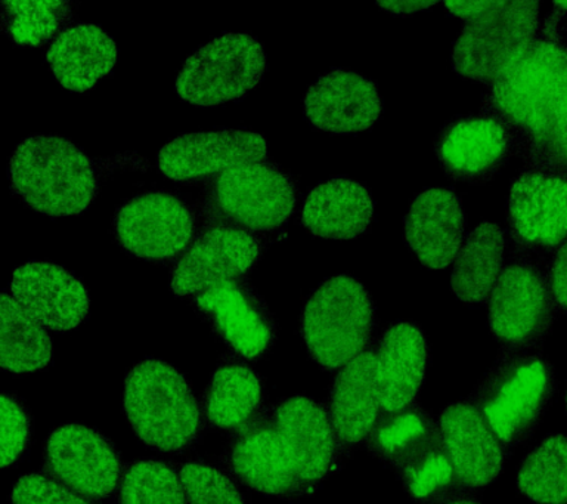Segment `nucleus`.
<instances>
[{
    "label": "nucleus",
    "instance_id": "obj_1",
    "mask_svg": "<svg viewBox=\"0 0 567 504\" xmlns=\"http://www.w3.org/2000/svg\"><path fill=\"white\" fill-rule=\"evenodd\" d=\"M567 90V52L560 43L536 37L523 47L491 83L482 116L507 131L514 153L525 158L543 134Z\"/></svg>",
    "mask_w": 567,
    "mask_h": 504
},
{
    "label": "nucleus",
    "instance_id": "obj_2",
    "mask_svg": "<svg viewBox=\"0 0 567 504\" xmlns=\"http://www.w3.org/2000/svg\"><path fill=\"white\" fill-rule=\"evenodd\" d=\"M12 193L39 214L62 218L86 210L96 197L91 158L69 140L30 136L9 161Z\"/></svg>",
    "mask_w": 567,
    "mask_h": 504
},
{
    "label": "nucleus",
    "instance_id": "obj_3",
    "mask_svg": "<svg viewBox=\"0 0 567 504\" xmlns=\"http://www.w3.org/2000/svg\"><path fill=\"white\" fill-rule=\"evenodd\" d=\"M124 411L150 449L175 453L198 435L199 407L184 376L162 360L137 362L124 382Z\"/></svg>",
    "mask_w": 567,
    "mask_h": 504
},
{
    "label": "nucleus",
    "instance_id": "obj_4",
    "mask_svg": "<svg viewBox=\"0 0 567 504\" xmlns=\"http://www.w3.org/2000/svg\"><path fill=\"white\" fill-rule=\"evenodd\" d=\"M554 373L540 357L513 356L499 361L470 398L503 446H516L538 426L551 400Z\"/></svg>",
    "mask_w": 567,
    "mask_h": 504
},
{
    "label": "nucleus",
    "instance_id": "obj_5",
    "mask_svg": "<svg viewBox=\"0 0 567 504\" xmlns=\"http://www.w3.org/2000/svg\"><path fill=\"white\" fill-rule=\"evenodd\" d=\"M374 330V304L348 276L322 282L301 313V338L323 370L343 369L361 356Z\"/></svg>",
    "mask_w": 567,
    "mask_h": 504
},
{
    "label": "nucleus",
    "instance_id": "obj_6",
    "mask_svg": "<svg viewBox=\"0 0 567 504\" xmlns=\"http://www.w3.org/2000/svg\"><path fill=\"white\" fill-rule=\"evenodd\" d=\"M266 70L264 48L247 33H226L190 55L176 81L186 103L213 107L241 100Z\"/></svg>",
    "mask_w": 567,
    "mask_h": 504
},
{
    "label": "nucleus",
    "instance_id": "obj_7",
    "mask_svg": "<svg viewBox=\"0 0 567 504\" xmlns=\"http://www.w3.org/2000/svg\"><path fill=\"white\" fill-rule=\"evenodd\" d=\"M220 218L244 232L274 233L291 218L296 187L290 176L270 163H246L221 172L212 187Z\"/></svg>",
    "mask_w": 567,
    "mask_h": 504
},
{
    "label": "nucleus",
    "instance_id": "obj_8",
    "mask_svg": "<svg viewBox=\"0 0 567 504\" xmlns=\"http://www.w3.org/2000/svg\"><path fill=\"white\" fill-rule=\"evenodd\" d=\"M538 30V2H496L461 30L452 65L460 76L492 83L504 65L534 41Z\"/></svg>",
    "mask_w": 567,
    "mask_h": 504
},
{
    "label": "nucleus",
    "instance_id": "obj_9",
    "mask_svg": "<svg viewBox=\"0 0 567 504\" xmlns=\"http://www.w3.org/2000/svg\"><path fill=\"white\" fill-rule=\"evenodd\" d=\"M556 317L548 280L527 264L508 265L489 296L492 335L509 348H527L547 335Z\"/></svg>",
    "mask_w": 567,
    "mask_h": 504
},
{
    "label": "nucleus",
    "instance_id": "obj_10",
    "mask_svg": "<svg viewBox=\"0 0 567 504\" xmlns=\"http://www.w3.org/2000/svg\"><path fill=\"white\" fill-rule=\"evenodd\" d=\"M193 212L181 198L166 193H146L124 203L114 218L120 246L141 259L175 258L193 240Z\"/></svg>",
    "mask_w": 567,
    "mask_h": 504
},
{
    "label": "nucleus",
    "instance_id": "obj_11",
    "mask_svg": "<svg viewBox=\"0 0 567 504\" xmlns=\"http://www.w3.org/2000/svg\"><path fill=\"white\" fill-rule=\"evenodd\" d=\"M44 462L53 477L89 498H105L122 476V460L95 429L65 424L49 435Z\"/></svg>",
    "mask_w": 567,
    "mask_h": 504
},
{
    "label": "nucleus",
    "instance_id": "obj_12",
    "mask_svg": "<svg viewBox=\"0 0 567 504\" xmlns=\"http://www.w3.org/2000/svg\"><path fill=\"white\" fill-rule=\"evenodd\" d=\"M434 150L450 178L476 185L494 178L514 152L503 125L482 114L452 119L439 132Z\"/></svg>",
    "mask_w": 567,
    "mask_h": 504
},
{
    "label": "nucleus",
    "instance_id": "obj_13",
    "mask_svg": "<svg viewBox=\"0 0 567 504\" xmlns=\"http://www.w3.org/2000/svg\"><path fill=\"white\" fill-rule=\"evenodd\" d=\"M266 153L264 136L255 132H198L177 136L164 145L158 154V169L173 181H193L261 162Z\"/></svg>",
    "mask_w": 567,
    "mask_h": 504
},
{
    "label": "nucleus",
    "instance_id": "obj_14",
    "mask_svg": "<svg viewBox=\"0 0 567 504\" xmlns=\"http://www.w3.org/2000/svg\"><path fill=\"white\" fill-rule=\"evenodd\" d=\"M514 241L529 249H551L567 237V178L548 172H525L508 198Z\"/></svg>",
    "mask_w": 567,
    "mask_h": 504
},
{
    "label": "nucleus",
    "instance_id": "obj_15",
    "mask_svg": "<svg viewBox=\"0 0 567 504\" xmlns=\"http://www.w3.org/2000/svg\"><path fill=\"white\" fill-rule=\"evenodd\" d=\"M9 294L33 320L55 331L82 325L91 305L83 282L51 263H29L17 268Z\"/></svg>",
    "mask_w": 567,
    "mask_h": 504
},
{
    "label": "nucleus",
    "instance_id": "obj_16",
    "mask_svg": "<svg viewBox=\"0 0 567 504\" xmlns=\"http://www.w3.org/2000/svg\"><path fill=\"white\" fill-rule=\"evenodd\" d=\"M259 255V241L250 233L229 225L208 229L173 269V294H202L220 282L235 280L250 271Z\"/></svg>",
    "mask_w": 567,
    "mask_h": 504
},
{
    "label": "nucleus",
    "instance_id": "obj_17",
    "mask_svg": "<svg viewBox=\"0 0 567 504\" xmlns=\"http://www.w3.org/2000/svg\"><path fill=\"white\" fill-rule=\"evenodd\" d=\"M274 422L301 485L308 488L326 480L340 446L327 411L309 398L295 397L278 407Z\"/></svg>",
    "mask_w": 567,
    "mask_h": 504
},
{
    "label": "nucleus",
    "instance_id": "obj_18",
    "mask_svg": "<svg viewBox=\"0 0 567 504\" xmlns=\"http://www.w3.org/2000/svg\"><path fill=\"white\" fill-rule=\"evenodd\" d=\"M195 305L238 356H264L274 340V321L264 300L247 282L229 280L202 291Z\"/></svg>",
    "mask_w": 567,
    "mask_h": 504
},
{
    "label": "nucleus",
    "instance_id": "obj_19",
    "mask_svg": "<svg viewBox=\"0 0 567 504\" xmlns=\"http://www.w3.org/2000/svg\"><path fill=\"white\" fill-rule=\"evenodd\" d=\"M381 99L374 83L349 70L323 74L305 96V116L318 130L354 134L374 126L381 116Z\"/></svg>",
    "mask_w": 567,
    "mask_h": 504
},
{
    "label": "nucleus",
    "instance_id": "obj_20",
    "mask_svg": "<svg viewBox=\"0 0 567 504\" xmlns=\"http://www.w3.org/2000/svg\"><path fill=\"white\" fill-rule=\"evenodd\" d=\"M439 428L464 488H482L503 472V445L468 401L447 407L439 420Z\"/></svg>",
    "mask_w": 567,
    "mask_h": 504
},
{
    "label": "nucleus",
    "instance_id": "obj_21",
    "mask_svg": "<svg viewBox=\"0 0 567 504\" xmlns=\"http://www.w3.org/2000/svg\"><path fill=\"white\" fill-rule=\"evenodd\" d=\"M465 216L460 198L447 188H430L411 203L405 238L420 263L445 269L464 241Z\"/></svg>",
    "mask_w": 567,
    "mask_h": 504
},
{
    "label": "nucleus",
    "instance_id": "obj_22",
    "mask_svg": "<svg viewBox=\"0 0 567 504\" xmlns=\"http://www.w3.org/2000/svg\"><path fill=\"white\" fill-rule=\"evenodd\" d=\"M427 362V340L419 326L398 322L385 330L375 364L377 389L383 413H399L414 405L424 382Z\"/></svg>",
    "mask_w": 567,
    "mask_h": 504
},
{
    "label": "nucleus",
    "instance_id": "obj_23",
    "mask_svg": "<svg viewBox=\"0 0 567 504\" xmlns=\"http://www.w3.org/2000/svg\"><path fill=\"white\" fill-rule=\"evenodd\" d=\"M377 353L362 352L337 374L330 397V419L340 445L357 446L371 435L381 405L375 379Z\"/></svg>",
    "mask_w": 567,
    "mask_h": 504
},
{
    "label": "nucleus",
    "instance_id": "obj_24",
    "mask_svg": "<svg viewBox=\"0 0 567 504\" xmlns=\"http://www.w3.org/2000/svg\"><path fill=\"white\" fill-rule=\"evenodd\" d=\"M372 216L370 192L357 181L334 178L317 185L306 197L301 224L313 236L350 240L367 232Z\"/></svg>",
    "mask_w": 567,
    "mask_h": 504
},
{
    "label": "nucleus",
    "instance_id": "obj_25",
    "mask_svg": "<svg viewBox=\"0 0 567 504\" xmlns=\"http://www.w3.org/2000/svg\"><path fill=\"white\" fill-rule=\"evenodd\" d=\"M117 59L113 39L93 24H78L64 30L47 55L56 81L73 92L91 91L114 69Z\"/></svg>",
    "mask_w": 567,
    "mask_h": 504
},
{
    "label": "nucleus",
    "instance_id": "obj_26",
    "mask_svg": "<svg viewBox=\"0 0 567 504\" xmlns=\"http://www.w3.org/2000/svg\"><path fill=\"white\" fill-rule=\"evenodd\" d=\"M230 464L244 484L261 494L286 497L305 490L275 422L259 424L239 438L230 454Z\"/></svg>",
    "mask_w": 567,
    "mask_h": 504
},
{
    "label": "nucleus",
    "instance_id": "obj_27",
    "mask_svg": "<svg viewBox=\"0 0 567 504\" xmlns=\"http://www.w3.org/2000/svg\"><path fill=\"white\" fill-rule=\"evenodd\" d=\"M368 450L399 473L414 466L443 444L441 428L419 405L383 413L367 440Z\"/></svg>",
    "mask_w": 567,
    "mask_h": 504
},
{
    "label": "nucleus",
    "instance_id": "obj_28",
    "mask_svg": "<svg viewBox=\"0 0 567 504\" xmlns=\"http://www.w3.org/2000/svg\"><path fill=\"white\" fill-rule=\"evenodd\" d=\"M504 256V233L498 225L482 223L465 237L452 272V290L465 304L489 299Z\"/></svg>",
    "mask_w": 567,
    "mask_h": 504
},
{
    "label": "nucleus",
    "instance_id": "obj_29",
    "mask_svg": "<svg viewBox=\"0 0 567 504\" xmlns=\"http://www.w3.org/2000/svg\"><path fill=\"white\" fill-rule=\"evenodd\" d=\"M52 360V340L47 329L33 320L4 294L0 299V364L11 373L42 370Z\"/></svg>",
    "mask_w": 567,
    "mask_h": 504
},
{
    "label": "nucleus",
    "instance_id": "obj_30",
    "mask_svg": "<svg viewBox=\"0 0 567 504\" xmlns=\"http://www.w3.org/2000/svg\"><path fill=\"white\" fill-rule=\"evenodd\" d=\"M261 382L247 366L226 364L213 374L208 383L204 410L208 422L221 431L244 426L259 410Z\"/></svg>",
    "mask_w": 567,
    "mask_h": 504
},
{
    "label": "nucleus",
    "instance_id": "obj_31",
    "mask_svg": "<svg viewBox=\"0 0 567 504\" xmlns=\"http://www.w3.org/2000/svg\"><path fill=\"white\" fill-rule=\"evenodd\" d=\"M517 488L535 504H567V436L549 435L527 454Z\"/></svg>",
    "mask_w": 567,
    "mask_h": 504
},
{
    "label": "nucleus",
    "instance_id": "obj_32",
    "mask_svg": "<svg viewBox=\"0 0 567 504\" xmlns=\"http://www.w3.org/2000/svg\"><path fill=\"white\" fill-rule=\"evenodd\" d=\"M70 19L69 2H3V29L17 45H43Z\"/></svg>",
    "mask_w": 567,
    "mask_h": 504
},
{
    "label": "nucleus",
    "instance_id": "obj_33",
    "mask_svg": "<svg viewBox=\"0 0 567 504\" xmlns=\"http://www.w3.org/2000/svg\"><path fill=\"white\" fill-rule=\"evenodd\" d=\"M120 504H188L181 475L166 463L140 460L123 473Z\"/></svg>",
    "mask_w": 567,
    "mask_h": 504
},
{
    "label": "nucleus",
    "instance_id": "obj_34",
    "mask_svg": "<svg viewBox=\"0 0 567 504\" xmlns=\"http://www.w3.org/2000/svg\"><path fill=\"white\" fill-rule=\"evenodd\" d=\"M525 162L532 166V171L567 178V90L558 100L543 134L526 154Z\"/></svg>",
    "mask_w": 567,
    "mask_h": 504
},
{
    "label": "nucleus",
    "instance_id": "obj_35",
    "mask_svg": "<svg viewBox=\"0 0 567 504\" xmlns=\"http://www.w3.org/2000/svg\"><path fill=\"white\" fill-rule=\"evenodd\" d=\"M179 475L188 504H246L237 486L219 469L186 463Z\"/></svg>",
    "mask_w": 567,
    "mask_h": 504
},
{
    "label": "nucleus",
    "instance_id": "obj_36",
    "mask_svg": "<svg viewBox=\"0 0 567 504\" xmlns=\"http://www.w3.org/2000/svg\"><path fill=\"white\" fill-rule=\"evenodd\" d=\"M11 500L12 504H92L56 477L42 473L21 476L13 486Z\"/></svg>",
    "mask_w": 567,
    "mask_h": 504
},
{
    "label": "nucleus",
    "instance_id": "obj_37",
    "mask_svg": "<svg viewBox=\"0 0 567 504\" xmlns=\"http://www.w3.org/2000/svg\"><path fill=\"white\" fill-rule=\"evenodd\" d=\"M30 441V419L16 398L2 395V466L9 467L24 453Z\"/></svg>",
    "mask_w": 567,
    "mask_h": 504
},
{
    "label": "nucleus",
    "instance_id": "obj_38",
    "mask_svg": "<svg viewBox=\"0 0 567 504\" xmlns=\"http://www.w3.org/2000/svg\"><path fill=\"white\" fill-rule=\"evenodd\" d=\"M549 290L558 308L567 312V241L558 249L548 276Z\"/></svg>",
    "mask_w": 567,
    "mask_h": 504
},
{
    "label": "nucleus",
    "instance_id": "obj_39",
    "mask_svg": "<svg viewBox=\"0 0 567 504\" xmlns=\"http://www.w3.org/2000/svg\"><path fill=\"white\" fill-rule=\"evenodd\" d=\"M496 6V2H461L445 3L446 10L456 17L465 20H474L485 14Z\"/></svg>",
    "mask_w": 567,
    "mask_h": 504
},
{
    "label": "nucleus",
    "instance_id": "obj_40",
    "mask_svg": "<svg viewBox=\"0 0 567 504\" xmlns=\"http://www.w3.org/2000/svg\"><path fill=\"white\" fill-rule=\"evenodd\" d=\"M433 2H377V7L398 16H410L425 8L433 7Z\"/></svg>",
    "mask_w": 567,
    "mask_h": 504
},
{
    "label": "nucleus",
    "instance_id": "obj_41",
    "mask_svg": "<svg viewBox=\"0 0 567 504\" xmlns=\"http://www.w3.org/2000/svg\"><path fill=\"white\" fill-rule=\"evenodd\" d=\"M441 504H478L477 502H474L472 498H452L447 500V502H443Z\"/></svg>",
    "mask_w": 567,
    "mask_h": 504
},
{
    "label": "nucleus",
    "instance_id": "obj_42",
    "mask_svg": "<svg viewBox=\"0 0 567 504\" xmlns=\"http://www.w3.org/2000/svg\"><path fill=\"white\" fill-rule=\"evenodd\" d=\"M554 8H557V10H567V3H554Z\"/></svg>",
    "mask_w": 567,
    "mask_h": 504
},
{
    "label": "nucleus",
    "instance_id": "obj_43",
    "mask_svg": "<svg viewBox=\"0 0 567 504\" xmlns=\"http://www.w3.org/2000/svg\"><path fill=\"white\" fill-rule=\"evenodd\" d=\"M565 397H566V410H567V387H566V393H565Z\"/></svg>",
    "mask_w": 567,
    "mask_h": 504
},
{
    "label": "nucleus",
    "instance_id": "obj_44",
    "mask_svg": "<svg viewBox=\"0 0 567 504\" xmlns=\"http://www.w3.org/2000/svg\"><path fill=\"white\" fill-rule=\"evenodd\" d=\"M563 48H565V50H566V52H567V47H563Z\"/></svg>",
    "mask_w": 567,
    "mask_h": 504
}]
</instances>
